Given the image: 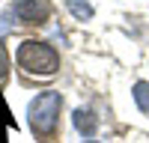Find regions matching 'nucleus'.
I'll list each match as a JSON object with an SVG mask.
<instances>
[{
  "mask_svg": "<svg viewBox=\"0 0 149 143\" xmlns=\"http://www.w3.org/2000/svg\"><path fill=\"white\" fill-rule=\"evenodd\" d=\"M12 15L21 24H45L51 18V3L48 0H18L12 6Z\"/></svg>",
  "mask_w": 149,
  "mask_h": 143,
  "instance_id": "obj_3",
  "label": "nucleus"
},
{
  "mask_svg": "<svg viewBox=\"0 0 149 143\" xmlns=\"http://www.w3.org/2000/svg\"><path fill=\"white\" fill-rule=\"evenodd\" d=\"M15 60H18V66H21L24 72L39 75V78H51V75H57V69H60V57H57V51H54L51 45L33 42V39H30V42H21Z\"/></svg>",
  "mask_w": 149,
  "mask_h": 143,
  "instance_id": "obj_1",
  "label": "nucleus"
},
{
  "mask_svg": "<svg viewBox=\"0 0 149 143\" xmlns=\"http://www.w3.org/2000/svg\"><path fill=\"white\" fill-rule=\"evenodd\" d=\"M9 75V54H6V48L0 45V81H6Z\"/></svg>",
  "mask_w": 149,
  "mask_h": 143,
  "instance_id": "obj_7",
  "label": "nucleus"
},
{
  "mask_svg": "<svg viewBox=\"0 0 149 143\" xmlns=\"http://www.w3.org/2000/svg\"><path fill=\"white\" fill-rule=\"evenodd\" d=\"M74 128L81 131V134H86V137H93L95 134V128H98V119L90 113V110H74Z\"/></svg>",
  "mask_w": 149,
  "mask_h": 143,
  "instance_id": "obj_4",
  "label": "nucleus"
},
{
  "mask_svg": "<svg viewBox=\"0 0 149 143\" xmlns=\"http://www.w3.org/2000/svg\"><path fill=\"white\" fill-rule=\"evenodd\" d=\"M134 101H137V107L143 113H149V83H134Z\"/></svg>",
  "mask_w": 149,
  "mask_h": 143,
  "instance_id": "obj_5",
  "label": "nucleus"
},
{
  "mask_svg": "<svg viewBox=\"0 0 149 143\" xmlns=\"http://www.w3.org/2000/svg\"><path fill=\"white\" fill-rule=\"evenodd\" d=\"M66 6H69L78 18H93V6H90V3H81V0H66Z\"/></svg>",
  "mask_w": 149,
  "mask_h": 143,
  "instance_id": "obj_6",
  "label": "nucleus"
},
{
  "mask_svg": "<svg viewBox=\"0 0 149 143\" xmlns=\"http://www.w3.org/2000/svg\"><path fill=\"white\" fill-rule=\"evenodd\" d=\"M60 107H63V95L60 92H39L36 99L30 101V125L39 137H51L54 128H57V116H60Z\"/></svg>",
  "mask_w": 149,
  "mask_h": 143,
  "instance_id": "obj_2",
  "label": "nucleus"
}]
</instances>
